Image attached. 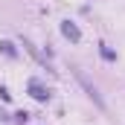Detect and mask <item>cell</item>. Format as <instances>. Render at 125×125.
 Returning a JSON list of instances; mask_svg holds the SVG:
<instances>
[{"instance_id": "3", "label": "cell", "mask_w": 125, "mask_h": 125, "mask_svg": "<svg viewBox=\"0 0 125 125\" xmlns=\"http://www.w3.org/2000/svg\"><path fill=\"white\" fill-rule=\"evenodd\" d=\"M29 90H32V96H35L38 102H50V90H44L38 82H29Z\"/></svg>"}, {"instance_id": "1", "label": "cell", "mask_w": 125, "mask_h": 125, "mask_svg": "<svg viewBox=\"0 0 125 125\" xmlns=\"http://www.w3.org/2000/svg\"><path fill=\"white\" fill-rule=\"evenodd\" d=\"M61 32H64V38H70L73 44L82 41V32H79V26H76L73 21H64V23H61Z\"/></svg>"}, {"instance_id": "5", "label": "cell", "mask_w": 125, "mask_h": 125, "mask_svg": "<svg viewBox=\"0 0 125 125\" xmlns=\"http://www.w3.org/2000/svg\"><path fill=\"white\" fill-rule=\"evenodd\" d=\"M102 55H105V58H108V61H116V55H114V52H111V50H108V47H105V44H102Z\"/></svg>"}, {"instance_id": "2", "label": "cell", "mask_w": 125, "mask_h": 125, "mask_svg": "<svg viewBox=\"0 0 125 125\" xmlns=\"http://www.w3.org/2000/svg\"><path fill=\"white\" fill-rule=\"evenodd\" d=\"M76 79H79V82H82V87H84V90H87V96H90V99H93L96 105H102V96L96 93V87H93V84H90V82H87V79H84V73H79V70H76Z\"/></svg>"}, {"instance_id": "4", "label": "cell", "mask_w": 125, "mask_h": 125, "mask_svg": "<svg viewBox=\"0 0 125 125\" xmlns=\"http://www.w3.org/2000/svg\"><path fill=\"white\" fill-rule=\"evenodd\" d=\"M0 50H3V52H6V55H9V58H12V55H15V50H12V44H9V41H3V44H0Z\"/></svg>"}]
</instances>
